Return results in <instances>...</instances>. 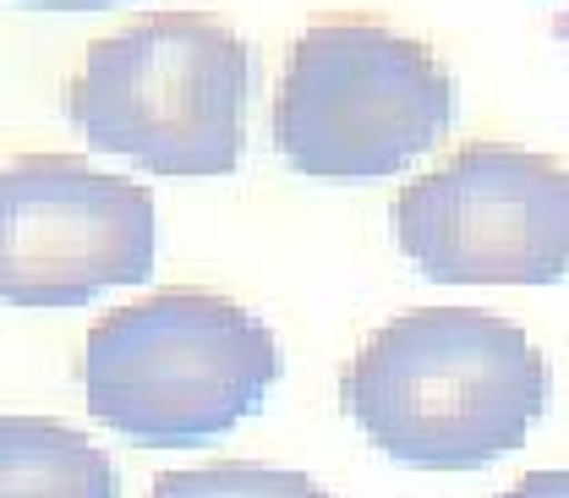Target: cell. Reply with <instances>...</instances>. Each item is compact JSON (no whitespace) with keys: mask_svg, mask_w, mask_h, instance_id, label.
Masks as SVG:
<instances>
[{"mask_svg":"<svg viewBox=\"0 0 569 498\" xmlns=\"http://www.w3.org/2000/svg\"><path fill=\"white\" fill-rule=\"evenodd\" d=\"M553 400L531 335L482 307H411L372 329L340 372L356 432L411 471H488Z\"/></svg>","mask_w":569,"mask_h":498,"instance_id":"1","label":"cell"},{"mask_svg":"<svg viewBox=\"0 0 569 498\" xmlns=\"http://www.w3.org/2000/svg\"><path fill=\"white\" fill-rule=\"evenodd\" d=\"M280 367V340L252 307L176 285L88 329L82 395L127 444L192 449L258 417Z\"/></svg>","mask_w":569,"mask_h":498,"instance_id":"2","label":"cell"},{"mask_svg":"<svg viewBox=\"0 0 569 498\" xmlns=\"http://www.w3.org/2000/svg\"><path fill=\"white\" fill-rule=\"evenodd\" d=\"M252 44L213 11H148L88 44L67 82V116L93 153L148 176H230L247 148Z\"/></svg>","mask_w":569,"mask_h":498,"instance_id":"3","label":"cell"},{"mask_svg":"<svg viewBox=\"0 0 569 498\" xmlns=\"http://www.w3.org/2000/svg\"><path fill=\"white\" fill-rule=\"evenodd\" d=\"M455 77L378 17H318L274 88V148L307 181H383L455 127Z\"/></svg>","mask_w":569,"mask_h":498,"instance_id":"4","label":"cell"},{"mask_svg":"<svg viewBox=\"0 0 569 498\" xmlns=\"http://www.w3.org/2000/svg\"><path fill=\"white\" fill-rule=\"evenodd\" d=\"M395 241L432 285L569 280V165L515 142H466L400 187Z\"/></svg>","mask_w":569,"mask_h":498,"instance_id":"5","label":"cell"},{"mask_svg":"<svg viewBox=\"0 0 569 498\" xmlns=\"http://www.w3.org/2000/svg\"><path fill=\"white\" fill-rule=\"evenodd\" d=\"M159 219L142 181L93 170L77 153L0 165V307L71 312L153 275Z\"/></svg>","mask_w":569,"mask_h":498,"instance_id":"6","label":"cell"},{"mask_svg":"<svg viewBox=\"0 0 569 498\" xmlns=\"http://www.w3.org/2000/svg\"><path fill=\"white\" fill-rule=\"evenodd\" d=\"M0 498H116V466L56 417H0Z\"/></svg>","mask_w":569,"mask_h":498,"instance_id":"7","label":"cell"},{"mask_svg":"<svg viewBox=\"0 0 569 498\" xmlns=\"http://www.w3.org/2000/svg\"><path fill=\"white\" fill-rule=\"evenodd\" d=\"M148 498H335L301 471L252 466V460H213L198 471H164Z\"/></svg>","mask_w":569,"mask_h":498,"instance_id":"8","label":"cell"},{"mask_svg":"<svg viewBox=\"0 0 569 498\" xmlns=\"http://www.w3.org/2000/svg\"><path fill=\"white\" fill-rule=\"evenodd\" d=\"M498 498H569V471H531Z\"/></svg>","mask_w":569,"mask_h":498,"instance_id":"9","label":"cell"},{"mask_svg":"<svg viewBox=\"0 0 569 498\" xmlns=\"http://www.w3.org/2000/svg\"><path fill=\"white\" fill-rule=\"evenodd\" d=\"M6 6H28V11H104V6H132V0H6Z\"/></svg>","mask_w":569,"mask_h":498,"instance_id":"10","label":"cell"},{"mask_svg":"<svg viewBox=\"0 0 569 498\" xmlns=\"http://www.w3.org/2000/svg\"><path fill=\"white\" fill-rule=\"evenodd\" d=\"M559 6H569V0H559Z\"/></svg>","mask_w":569,"mask_h":498,"instance_id":"11","label":"cell"}]
</instances>
